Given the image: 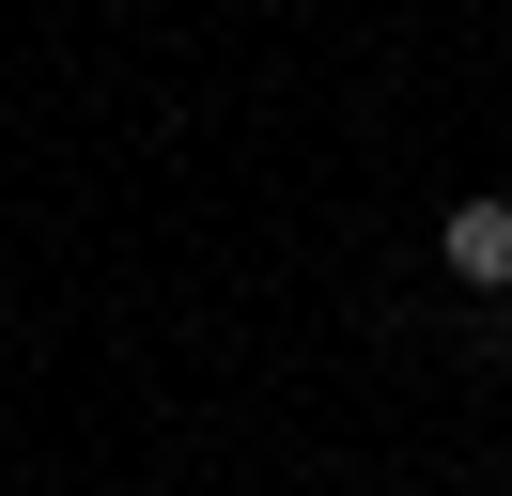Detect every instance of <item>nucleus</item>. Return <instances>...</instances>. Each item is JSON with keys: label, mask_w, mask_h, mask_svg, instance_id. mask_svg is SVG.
I'll list each match as a JSON object with an SVG mask.
<instances>
[{"label": "nucleus", "mask_w": 512, "mask_h": 496, "mask_svg": "<svg viewBox=\"0 0 512 496\" xmlns=\"http://www.w3.org/2000/svg\"><path fill=\"white\" fill-rule=\"evenodd\" d=\"M435 264H450V295H512V186L435 217Z\"/></svg>", "instance_id": "1"}]
</instances>
